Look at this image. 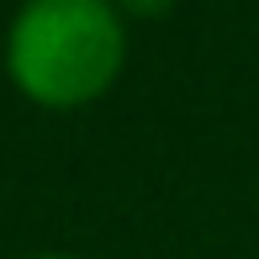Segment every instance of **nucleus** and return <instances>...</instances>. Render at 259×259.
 <instances>
[{
  "label": "nucleus",
  "instance_id": "1",
  "mask_svg": "<svg viewBox=\"0 0 259 259\" xmlns=\"http://www.w3.org/2000/svg\"><path fill=\"white\" fill-rule=\"evenodd\" d=\"M122 64L127 16L111 0H27L6 32L11 85L53 111L106 96Z\"/></svg>",
  "mask_w": 259,
  "mask_h": 259
},
{
  "label": "nucleus",
  "instance_id": "2",
  "mask_svg": "<svg viewBox=\"0 0 259 259\" xmlns=\"http://www.w3.org/2000/svg\"><path fill=\"white\" fill-rule=\"evenodd\" d=\"M111 6L122 11V16H143V21H148V16H164L175 0H111Z\"/></svg>",
  "mask_w": 259,
  "mask_h": 259
},
{
  "label": "nucleus",
  "instance_id": "3",
  "mask_svg": "<svg viewBox=\"0 0 259 259\" xmlns=\"http://www.w3.org/2000/svg\"><path fill=\"white\" fill-rule=\"evenodd\" d=\"M48 259H64V254H48Z\"/></svg>",
  "mask_w": 259,
  "mask_h": 259
}]
</instances>
